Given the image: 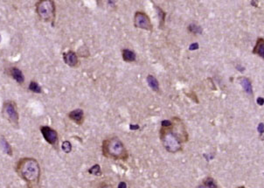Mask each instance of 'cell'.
<instances>
[{
  "mask_svg": "<svg viewBox=\"0 0 264 188\" xmlns=\"http://www.w3.org/2000/svg\"><path fill=\"white\" fill-rule=\"evenodd\" d=\"M18 172L29 184H37L40 176L39 163L33 158H24L18 165Z\"/></svg>",
  "mask_w": 264,
  "mask_h": 188,
  "instance_id": "1",
  "label": "cell"
},
{
  "mask_svg": "<svg viewBox=\"0 0 264 188\" xmlns=\"http://www.w3.org/2000/svg\"><path fill=\"white\" fill-rule=\"evenodd\" d=\"M103 150L105 157L115 159H126L128 153L123 143L117 137H113L104 141Z\"/></svg>",
  "mask_w": 264,
  "mask_h": 188,
  "instance_id": "2",
  "label": "cell"
},
{
  "mask_svg": "<svg viewBox=\"0 0 264 188\" xmlns=\"http://www.w3.org/2000/svg\"><path fill=\"white\" fill-rule=\"evenodd\" d=\"M161 140L164 147L170 152H177L182 149L179 137L172 129L163 128L161 130Z\"/></svg>",
  "mask_w": 264,
  "mask_h": 188,
  "instance_id": "3",
  "label": "cell"
},
{
  "mask_svg": "<svg viewBox=\"0 0 264 188\" xmlns=\"http://www.w3.org/2000/svg\"><path fill=\"white\" fill-rule=\"evenodd\" d=\"M36 10H37V13L42 19L49 21L51 20L52 18H54V15H55L54 2L51 0L39 1L36 4Z\"/></svg>",
  "mask_w": 264,
  "mask_h": 188,
  "instance_id": "4",
  "label": "cell"
},
{
  "mask_svg": "<svg viewBox=\"0 0 264 188\" xmlns=\"http://www.w3.org/2000/svg\"><path fill=\"white\" fill-rule=\"evenodd\" d=\"M134 24L138 28H141L146 31L152 30V25L149 18L144 12H136L134 17Z\"/></svg>",
  "mask_w": 264,
  "mask_h": 188,
  "instance_id": "5",
  "label": "cell"
},
{
  "mask_svg": "<svg viewBox=\"0 0 264 188\" xmlns=\"http://www.w3.org/2000/svg\"><path fill=\"white\" fill-rule=\"evenodd\" d=\"M4 114L6 116V117L10 120V122L14 123V124H18L19 123V115L18 112L16 110L15 106L13 105L12 103H6L4 105Z\"/></svg>",
  "mask_w": 264,
  "mask_h": 188,
  "instance_id": "6",
  "label": "cell"
},
{
  "mask_svg": "<svg viewBox=\"0 0 264 188\" xmlns=\"http://www.w3.org/2000/svg\"><path fill=\"white\" fill-rule=\"evenodd\" d=\"M40 131L48 143L54 145L58 142V133L56 130L48 126H42L40 127Z\"/></svg>",
  "mask_w": 264,
  "mask_h": 188,
  "instance_id": "7",
  "label": "cell"
},
{
  "mask_svg": "<svg viewBox=\"0 0 264 188\" xmlns=\"http://www.w3.org/2000/svg\"><path fill=\"white\" fill-rule=\"evenodd\" d=\"M63 59L66 64H68L70 67H75L78 64V57L75 53L69 51L68 53H65L63 54Z\"/></svg>",
  "mask_w": 264,
  "mask_h": 188,
  "instance_id": "8",
  "label": "cell"
},
{
  "mask_svg": "<svg viewBox=\"0 0 264 188\" xmlns=\"http://www.w3.org/2000/svg\"><path fill=\"white\" fill-rule=\"evenodd\" d=\"M69 117L76 123H81L84 119V113L82 109H80V108L74 109L69 113Z\"/></svg>",
  "mask_w": 264,
  "mask_h": 188,
  "instance_id": "9",
  "label": "cell"
},
{
  "mask_svg": "<svg viewBox=\"0 0 264 188\" xmlns=\"http://www.w3.org/2000/svg\"><path fill=\"white\" fill-rule=\"evenodd\" d=\"M253 53L258 54L260 57L264 58V39L263 38H260L257 39L256 45L253 49Z\"/></svg>",
  "mask_w": 264,
  "mask_h": 188,
  "instance_id": "10",
  "label": "cell"
},
{
  "mask_svg": "<svg viewBox=\"0 0 264 188\" xmlns=\"http://www.w3.org/2000/svg\"><path fill=\"white\" fill-rule=\"evenodd\" d=\"M11 75L12 76V78L19 83H23L25 81L22 72L17 68H12L11 69Z\"/></svg>",
  "mask_w": 264,
  "mask_h": 188,
  "instance_id": "11",
  "label": "cell"
},
{
  "mask_svg": "<svg viewBox=\"0 0 264 188\" xmlns=\"http://www.w3.org/2000/svg\"><path fill=\"white\" fill-rule=\"evenodd\" d=\"M147 82L149 84V88L152 90H154L156 92H158L159 90V84H158V80L153 75H148L147 76Z\"/></svg>",
  "mask_w": 264,
  "mask_h": 188,
  "instance_id": "12",
  "label": "cell"
},
{
  "mask_svg": "<svg viewBox=\"0 0 264 188\" xmlns=\"http://www.w3.org/2000/svg\"><path fill=\"white\" fill-rule=\"evenodd\" d=\"M241 85L242 86L243 89L246 91V93L248 94H251L253 93V88H252V84H251V82L248 79V78H241Z\"/></svg>",
  "mask_w": 264,
  "mask_h": 188,
  "instance_id": "13",
  "label": "cell"
},
{
  "mask_svg": "<svg viewBox=\"0 0 264 188\" xmlns=\"http://www.w3.org/2000/svg\"><path fill=\"white\" fill-rule=\"evenodd\" d=\"M123 59L128 62H132L136 59V54L131 50L124 49V50H123Z\"/></svg>",
  "mask_w": 264,
  "mask_h": 188,
  "instance_id": "14",
  "label": "cell"
},
{
  "mask_svg": "<svg viewBox=\"0 0 264 188\" xmlns=\"http://www.w3.org/2000/svg\"><path fill=\"white\" fill-rule=\"evenodd\" d=\"M0 143H1V147L3 148L4 152L8 154L9 156H12V150L11 145L9 144V143L6 141L4 137L1 138V141H0Z\"/></svg>",
  "mask_w": 264,
  "mask_h": 188,
  "instance_id": "15",
  "label": "cell"
},
{
  "mask_svg": "<svg viewBox=\"0 0 264 188\" xmlns=\"http://www.w3.org/2000/svg\"><path fill=\"white\" fill-rule=\"evenodd\" d=\"M188 30H189V32H191L194 34H199V33H202V28L196 24H191L188 26Z\"/></svg>",
  "mask_w": 264,
  "mask_h": 188,
  "instance_id": "16",
  "label": "cell"
},
{
  "mask_svg": "<svg viewBox=\"0 0 264 188\" xmlns=\"http://www.w3.org/2000/svg\"><path fill=\"white\" fill-rule=\"evenodd\" d=\"M29 89L31 91L34 92V93H38V94L41 93V88H40V86L37 82H32L30 83Z\"/></svg>",
  "mask_w": 264,
  "mask_h": 188,
  "instance_id": "17",
  "label": "cell"
},
{
  "mask_svg": "<svg viewBox=\"0 0 264 188\" xmlns=\"http://www.w3.org/2000/svg\"><path fill=\"white\" fill-rule=\"evenodd\" d=\"M88 172L90 174H93V175H100L101 174V167L99 165H94V166H92L89 170H88Z\"/></svg>",
  "mask_w": 264,
  "mask_h": 188,
  "instance_id": "18",
  "label": "cell"
},
{
  "mask_svg": "<svg viewBox=\"0 0 264 188\" xmlns=\"http://www.w3.org/2000/svg\"><path fill=\"white\" fill-rule=\"evenodd\" d=\"M61 149L64 152L69 153L72 151V144L69 141H64L61 144Z\"/></svg>",
  "mask_w": 264,
  "mask_h": 188,
  "instance_id": "19",
  "label": "cell"
},
{
  "mask_svg": "<svg viewBox=\"0 0 264 188\" xmlns=\"http://www.w3.org/2000/svg\"><path fill=\"white\" fill-rule=\"evenodd\" d=\"M205 185L208 188H217V185L215 184L214 180L212 178H207L205 181Z\"/></svg>",
  "mask_w": 264,
  "mask_h": 188,
  "instance_id": "20",
  "label": "cell"
},
{
  "mask_svg": "<svg viewBox=\"0 0 264 188\" xmlns=\"http://www.w3.org/2000/svg\"><path fill=\"white\" fill-rule=\"evenodd\" d=\"M157 10H158V18H159V22H160V27L164 25V15H165V13L164 12V11L160 9V8H158V7H157Z\"/></svg>",
  "mask_w": 264,
  "mask_h": 188,
  "instance_id": "21",
  "label": "cell"
},
{
  "mask_svg": "<svg viewBox=\"0 0 264 188\" xmlns=\"http://www.w3.org/2000/svg\"><path fill=\"white\" fill-rule=\"evenodd\" d=\"M161 125H162L163 128H169L172 125V123L169 120H164V121H162Z\"/></svg>",
  "mask_w": 264,
  "mask_h": 188,
  "instance_id": "22",
  "label": "cell"
},
{
  "mask_svg": "<svg viewBox=\"0 0 264 188\" xmlns=\"http://www.w3.org/2000/svg\"><path fill=\"white\" fill-rule=\"evenodd\" d=\"M199 48V44L198 43H193L190 47H189V50L190 51H194Z\"/></svg>",
  "mask_w": 264,
  "mask_h": 188,
  "instance_id": "23",
  "label": "cell"
},
{
  "mask_svg": "<svg viewBox=\"0 0 264 188\" xmlns=\"http://www.w3.org/2000/svg\"><path fill=\"white\" fill-rule=\"evenodd\" d=\"M258 130H259V132H261V135L263 136V123H261L259 124Z\"/></svg>",
  "mask_w": 264,
  "mask_h": 188,
  "instance_id": "24",
  "label": "cell"
},
{
  "mask_svg": "<svg viewBox=\"0 0 264 188\" xmlns=\"http://www.w3.org/2000/svg\"><path fill=\"white\" fill-rule=\"evenodd\" d=\"M118 188H127V185L125 182H120L118 185Z\"/></svg>",
  "mask_w": 264,
  "mask_h": 188,
  "instance_id": "25",
  "label": "cell"
},
{
  "mask_svg": "<svg viewBox=\"0 0 264 188\" xmlns=\"http://www.w3.org/2000/svg\"><path fill=\"white\" fill-rule=\"evenodd\" d=\"M257 103H258L259 105H263V98L259 97V98L257 99Z\"/></svg>",
  "mask_w": 264,
  "mask_h": 188,
  "instance_id": "26",
  "label": "cell"
},
{
  "mask_svg": "<svg viewBox=\"0 0 264 188\" xmlns=\"http://www.w3.org/2000/svg\"><path fill=\"white\" fill-rule=\"evenodd\" d=\"M139 128V126L138 125H130V129H138Z\"/></svg>",
  "mask_w": 264,
  "mask_h": 188,
  "instance_id": "27",
  "label": "cell"
},
{
  "mask_svg": "<svg viewBox=\"0 0 264 188\" xmlns=\"http://www.w3.org/2000/svg\"><path fill=\"white\" fill-rule=\"evenodd\" d=\"M198 188H207L206 187H204V186H199Z\"/></svg>",
  "mask_w": 264,
  "mask_h": 188,
  "instance_id": "28",
  "label": "cell"
},
{
  "mask_svg": "<svg viewBox=\"0 0 264 188\" xmlns=\"http://www.w3.org/2000/svg\"><path fill=\"white\" fill-rule=\"evenodd\" d=\"M237 188H245L244 187H237Z\"/></svg>",
  "mask_w": 264,
  "mask_h": 188,
  "instance_id": "29",
  "label": "cell"
},
{
  "mask_svg": "<svg viewBox=\"0 0 264 188\" xmlns=\"http://www.w3.org/2000/svg\"><path fill=\"white\" fill-rule=\"evenodd\" d=\"M0 41H1V36H0Z\"/></svg>",
  "mask_w": 264,
  "mask_h": 188,
  "instance_id": "30",
  "label": "cell"
}]
</instances>
